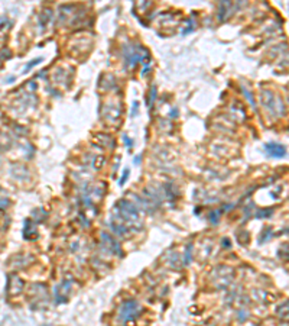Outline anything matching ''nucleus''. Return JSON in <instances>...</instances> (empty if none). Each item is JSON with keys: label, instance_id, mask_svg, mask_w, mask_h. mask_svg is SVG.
I'll list each match as a JSON object with an SVG mask.
<instances>
[{"label": "nucleus", "instance_id": "obj_5", "mask_svg": "<svg viewBox=\"0 0 289 326\" xmlns=\"http://www.w3.org/2000/svg\"><path fill=\"white\" fill-rule=\"evenodd\" d=\"M191 249H192V244H188V246H187V251H185V265H188V264H189V261H191V257H189Z\"/></svg>", "mask_w": 289, "mask_h": 326}, {"label": "nucleus", "instance_id": "obj_2", "mask_svg": "<svg viewBox=\"0 0 289 326\" xmlns=\"http://www.w3.org/2000/svg\"><path fill=\"white\" fill-rule=\"evenodd\" d=\"M137 312H139V304L136 301H126V303H123V306H122L120 318L123 320H129L133 316H136Z\"/></svg>", "mask_w": 289, "mask_h": 326}, {"label": "nucleus", "instance_id": "obj_3", "mask_svg": "<svg viewBox=\"0 0 289 326\" xmlns=\"http://www.w3.org/2000/svg\"><path fill=\"white\" fill-rule=\"evenodd\" d=\"M272 213H273V210H272V209H263V210H259V212L256 213V217H257V219H262V217H269Z\"/></svg>", "mask_w": 289, "mask_h": 326}, {"label": "nucleus", "instance_id": "obj_7", "mask_svg": "<svg viewBox=\"0 0 289 326\" xmlns=\"http://www.w3.org/2000/svg\"><path fill=\"white\" fill-rule=\"evenodd\" d=\"M155 97H156V86H152V90H150V103H149V106L153 104Z\"/></svg>", "mask_w": 289, "mask_h": 326}, {"label": "nucleus", "instance_id": "obj_13", "mask_svg": "<svg viewBox=\"0 0 289 326\" xmlns=\"http://www.w3.org/2000/svg\"><path fill=\"white\" fill-rule=\"evenodd\" d=\"M178 116V109H172L171 110V118H176Z\"/></svg>", "mask_w": 289, "mask_h": 326}, {"label": "nucleus", "instance_id": "obj_10", "mask_svg": "<svg viewBox=\"0 0 289 326\" xmlns=\"http://www.w3.org/2000/svg\"><path fill=\"white\" fill-rule=\"evenodd\" d=\"M123 139H124V144H126V147H129V148H130V147H132V145H133V142H132V139H130V138H129V136H127V135H123Z\"/></svg>", "mask_w": 289, "mask_h": 326}, {"label": "nucleus", "instance_id": "obj_4", "mask_svg": "<svg viewBox=\"0 0 289 326\" xmlns=\"http://www.w3.org/2000/svg\"><path fill=\"white\" fill-rule=\"evenodd\" d=\"M208 217H210L211 223H218V219H220V212H218V210H215V212H211Z\"/></svg>", "mask_w": 289, "mask_h": 326}, {"label": "nucleus", "instance_id": "obj_11", "mask_svg": "<svg viewBox=\"0 0 289 326\" xmlns=\"http://www.w3.org/2000/svg\"><path fill=\"white\" fill-rule=\"evenodd\" d=\"M133 106H134V107L132 109V116H134V115L137 113V106H139V103H137V102H134V103H133Z\"/></svg>", "mask_w": 289, "mask_h": 326}, {"label": "nucleus", "instance_id": "obj_12", "mask_svg": "<svg viewBox=\"0 0 289 326\" xmlns=\"http://www.w3.org/2000/svg\"><path fill=\"white\" fill-rule=\"evenodd\" d=\"M270 231H272L270 228H267V229H266V232H270ZM267 238H269V235H265L263 238H259V242H265V241H266Z\"/></svg>", "mask_w": 289, "mask_h": 326}, {"label": "nucleus", "instance_id": "obj_14", "mask_svg": "<svg viewBox=\"0 0 289 326\" xmlns=\"http://www.w3.org/2000/svg\"><path fill=\"white\" fill-rule=\"evenodd\" d=\"M140 160H142V155H137V157H134V164H139V163H140Z\"/></svg>", "mask_w": 289, "mask_h": 326}, {"label": "nucleus", "instance_id": "obj_1", "mask_svg": "<svg viewBox=\"0 0 289 326\" xmlns=\"http://www.w3.org/2000/svg\"><path fill=\"white\" fill-rule=\"evenodd\" d=\"M265 149H266L267 155H270L273 158H283V157H286V148L282 144H279V142L265 144Z\"/></svg>", "mask_w": 289, "mask_h": 326}, {"label": "nucleus", "instance_id": "obj_6", "mask_svg": "<svg viewBox=\"0 0 289 326\" xmlns=\"http://www.w3.org/2000/svg\"><path fill=\"white\" fill-rule=\"evenodd\" d=\"M127 178H129V168H126V170H124V172H123V177H122V178H120V180H119V184H120V186H123L124 183H126V181H127Z\"/></svg>", "mask_w": 289, "mask_h": 326}, {"label": "nucleus", "instance_id": "obj_8", "mask_svg": "<svg viewBox=\"0 0 289 326\" xmlns=\"http://www.w3.org/2000/svg\"><path fill=\"white\" fill-rule=\"evenodd\" d=\"M243 91L246 93V97H247L249 100H250V104H251L253 107H256V103H254V100H253V97H251V93H249V91L246 90V88H244V87H243Z\"/></svg>", "mask_w": 289, "mask_h": 326}, {"label": "nucleus", "instance_id": "obj_9", "mask_svg": "<svg viewBox=\"0 0 289 326\" xmlns=\"http://www.w3.org/2000/svg\"><path fill=\"white\" fill-rule=\"evenodd\" d=\"M39 62H42V58H36L35 61H32V62H29L28 65H26V68L25 70H29V68H32V67H35L36 64H39Z\"/></svg>", "mask_w": 289, "mask_h": 326}]
</instances>
